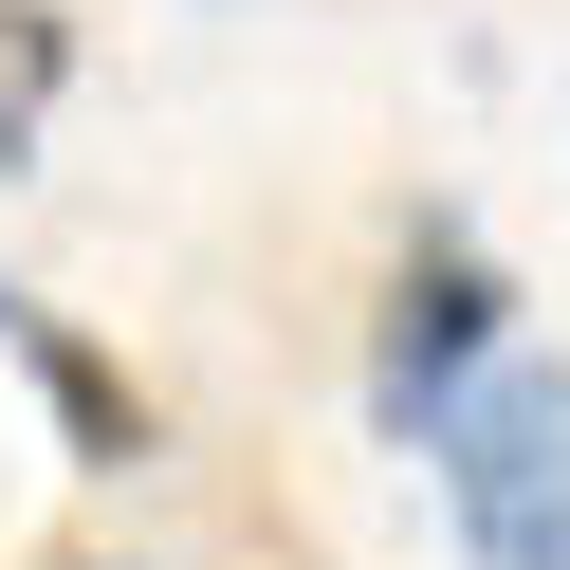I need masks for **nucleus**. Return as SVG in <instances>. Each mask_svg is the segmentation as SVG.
<instances>
[{"label": "nucleus", "instance_id": "obj_5", "mask_svg": "<svg viewBox=\"0 0 570 570\" xmlns=\"http://www.w3.org/2000/svg\"><path fill=\"white\" fill-rule=\"evenodd\" d=\"M56 570H129V552H56Z\"/></svg>", "mask_w": 570, "mask_h": 570}, {"label": "nucleus", "instance_id": "obj_2", "mask_svg": "<svg viewBox=\"0 0 570 570\" xmlns=\"http://www.w3.org/2000/svg\"><path fill=\"white\" fill-rule=\"evenodd\" d=\"M515 332H533V313H515V258H497L460 203H405V239H386V276H368V442L423 460V423H442Z\"/></svg>", "mask_w": 570, "mask_h": 570}, {"label": "nucleus", "instance_id": "obj_4", "mask_svg": "<svg viewBox=\"0 0 570 570\" xmlns=\"http://www.w3.org/2000/svg\"><path fill=\"white\" fill-rule=\"evenodd\" d=\"M56 92H75V0H0V185L38 166Z\"/></svg>", "mask_w": 570, "mask_h": 570}, {"label": "nucleus", "instance_id": "obj_3", "mask_svg": "<svg viewBox=\"0 0 570 570\" xmlns=\"http://www.w3.org/2000/svg\"><path fill=\"white\" fill-rule=\"evenodd\" d=\"M0 350H19V386H38V423H56L75 479H148L166 460V405H148V368H129L111 332H75V313H38L19 276H0Z\"/></svg>", "mask_w": 570, "mask_h": 570}, {"label": "nucleus", "instance_id": "obj_1", "mask_svg": "<svg viewBox=\"0 0 570 570\" xmlns=\"http://www.w3.org/2000/svg\"><path fill=\"white\" fill-rule=\"evenodd\" d=\"M423 497H442L460 570H570V350H497L442 423H423Z\"/></svg>", "mask_w": 570, "mask_h": 570}]
</instances>
